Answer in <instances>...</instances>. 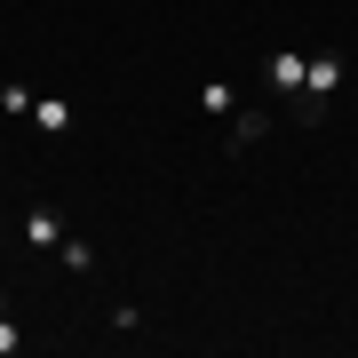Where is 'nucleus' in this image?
Wrapping results in <instances>:
<instances>
[{
  "instance_id": "4",
  "label": "nucleus",
  "mask_w": 358,
  "mask_h": 358,
  "mask_svg": "<svg viewBox=\"0 0 358 358\" xmlns=\"http://www.w3.org/2000/svg\"><path fill=\"white\" fill-rule=\"evenodd\" d=\"M231 136H239L231 152H247V143H263V136H271V112H231Z\"/></svg>"
},
{
  "instance_id": "3",
  "label": "nucleus",
  "mask_w": 358,
  "mask_h": 358,
  "mask_svg": "<svg viewBox=\"0 0 358 358\" xmlns=\"http://www.w3.org/2000/svg\"><path fill=\"white\" fill-rule=\"evenodd\" d=\"M24 247H32V255H56V247H64V223H56L48 207H32V215H24Z\"/></svg>"
},
{
  "instance_id": "1",
  "label": "nucleus",
  "mask_w": 358,
  "mask_h": 358,
  "mask_svg": "<svg viewBox=\"0 0 358 358\" xmlns=\"http://www.w3.org/2000/svg\"><path fill=\"white\" fill-rule=\"evenodd\" d=\"M303 72H310V56H294V48H271V56H263V80H271L279 96H303Z\"/></svg>"
},
{
  "instance_id": "8",
  "label": "nucleus",
  "mask_w": 358,
  "mask_h": 358,
  "mask_svg": "<svg viewBox=\"0 0 358 358\" xmlns=\"http://www.w3.org/2000/svg\"><path fill=\"white\" fill-rule=\"evenodd\" d=\"M16 350H24V334H16L8 319H0V358H16Z\"/></svg>"
},
{
  "instance_id": "5",
  "label": "nucleus",
  "mask_w": 358,
  "mask_h": 358,
  "mask_svg": "<svg viewBox=\"0 0 358 358\" xmlns=\"http://www.w3.org/2000/svg\"><path fill=\"white\" fill-rule=\"evenodd\" d=\"M199 112L207 120H231V112H239V103H231V80H207V88H199Z\"/></svg>"
},
{
  "instance_id": "6",
  "label": "nucleus",
  "mask_w": 358,
  "mask_h": 358,
  "mask_svg": "<svg viewBox=\"0 0 358 358\" xmlns=\"http://www.w3.org/2000/svg\"><path fill=\"white\" fill-rule=\"evenodd\" d=\"M0 112H8V120H32V88H16V80H8V88H0Z\"/></svg>"
},
{
  "instance_id": "7",
  "label": "nucleus",
  "mask_w": 358,
  "mask_h": 358,
  "mask_svg": "<svg viewBox=\"0 0 358 358\" xmlns=\"http://www.w3.org/2000/svg\"><path fill=\"white\" fill-rule=\"evenodd\" d=\"M56 255H64L72 271H88V263H96V247H88V239H72V231H64V247H56Z\"/></svg>"
},
{
  "instance_id": "2",
  "label": "nucleus",
  "mask_w": 358,
  "mask_h": 358,
  "mask_svg": "<svg viewBox=\"0 0 358 358\" xmlns=\"http://www.w3.org/2000/svg\"><path fill=\"white\" fill-rule=\"evenodd\" d=\"M72 120H80V103H72V96H32V128H40V136H64Z\"/></svg>"
}]
</instances>
